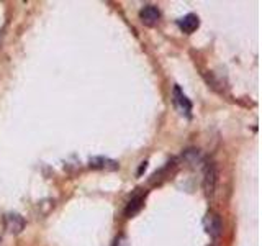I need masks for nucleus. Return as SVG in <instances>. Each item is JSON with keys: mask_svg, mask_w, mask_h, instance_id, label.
<instances>
[{"mask_svg": "<svg viewBox=\"0 0 262 246\" xmlns=\"http://www.w3.org/2000/svg\"><path fill=\"white\" fill-rule=\"evenodd\" d=\"M203 228L210 238H220L223 233V220L218 212L208 210L203 218Z\"/></svg>", "mask_w": 262, "mask_h": 246, "instance_id": "obj_1", "label": "nucleus"}, {"mask_svg": "<svg viewBox=\"0 0 262 246\" xmlns=\"http://www.w3.org/2000/svg\"><path fill=\"white\" fill-rule=\"evenodd\" d=\"M217 182H218V169L213 163H208L205 166V172H203V191L208 197H212L215 194Z\"/></svg>", "mask_w": 262, "mask_h": 246, "instance_id": "obj_2", "label": "nucleus"}, {"mask_svg": "<svg viewBox=\"0 0 262 246\" xmlns=\"http://www.w3.org/2000/svg\"><path fill=\"white\" fill-rule=\"evenodd\" d=\"M172 95H174V104H176L177 109L181 110V114L186 115L187 119H190V115H192V102L187 99V95L184 94L181 87L174 85Z\"/></svg>", "mask_w": 262, "mask_h": 246, "instance_id": "obj_3", "label": "nucleus"}, {"mask_svg": "<svg viewBox=\"0 0 262 246\" xmlns=\"http://www.w3.org/2000/svg\"><path fill=\"white\" fill-rule=\"evenodd\" d=\"M25 218L20 213H7L3 217V227L8 233L18 235L25 230Z\"/></svg>", "mask_w": 262, "mask_h": 246, "instance_id": "obj_4", "label": "nucleus"}, {"mask_svg": "<svg viewBox=\"0 0 262 246\" xmlns=\"http://www.w3.org/2000/svg\"><path fill=\"white\" fill-rule=\"evenodd\" d=\"M140 18L146 27H156L159 23V20H161V12H159V8L154 7V5H146V7L141 8Z\"/></svg>", "mask_w": 262, "mask_h": 246, "instance_id": "obj_5", "label": "nucleus"}, {"mask_svg": "<svg viewBox=\"0 0 262 246\" xmlns=\"http://www.w3.org/2000/svg\"><path fill=\"white\" fill-rule=\"evenodd\" d=\"M145 196L146 194H136V196H133L130 199V202H128L125 207L126 218H131V217H135L136 213H140V210L143 208V205H145Z\"/></svg>", "mask_w": 262, "mask_h": 246, "instance_id": "obj_6", "label": "nucleus"}, {"mask_svg": "<svg viewBox=\"0 0 262 246\" xmlns=\"http://www.w3.org/2000/svg\"><path fill=\"white\" fill-rule=\"evenodd\" d=\"M177 25H179V28H181L184 33L190 35V33H193L195 30L200 27V20H198V17L195 13H188V15H186V17H182L181 20H179Z\"/></svg>", "mask_w": 262, "mask_h": 246, "instance_id": "obj_7", "label": "nucleus"}, {"mask_svg": "<svg viewBox=\"0 0 262 246\" xmlns=\"http://www.w3.org/2000/svg\"><path fill=\"white\" fill-rule=\"evenodd\" d=\"M90 167L94 169H105V171H116L118 169V163L109 160V158H104V156H97V158H92L90 160Z\"/></svg>", "mask_w": 262, "mask_h": 246, "instance_id": "obj_8", "label": "nucleus"}, {"mask_svg": "<svg viewBox=\"0 0 262 246\" xmlns=\"http://www.w3.org/2000/svg\"><path fill=\"white\" fill-rule=\"evenodd\" d=\"M182 158H184V161L190 164V166H197V164H200V163H202V160H203L202 155H200V151L195 150V148H190V150L184 151Z\"/></svg>", "mask_w": 262, "mask_h": 246, "instance_id": "obj_9", "label": "nucleus"}, {"mask_svg": "<svg viewBox=\"0 0 262 246\" xmlns=\"http://www.w3.org/2000/svg\"><path fill=\"white\" fill-rule=\"evenodd\" d=\"M113 246H128L126 238H125V237H120V238H118L116 242H115V245H113Z\"/></svg>", "mask_w": 262, "mask_h": 246, "instance_id": "obj_10", "label": "nucleus"}, {"mask_svg": "<svg viewBox=\"0 0 262 246\" xmlns=\"http://www.w3.org/2000/svg\"><path fill=\"white\" fill-rule=\"evenodd\" d=\"M146 164H148L146 161H145V163H141V167H140V171H138V174H141L143 171H145V169H146Z\"/></svg>", "mask_w": 262, "mask_h": 246, "instance_id": "obj_11", "label": "nucleus"}, {"mask_svg": "<svg viewBox=\"0 0 262 246\" xmlns=\"http://www.w3.org/2000/svg\"><path fill=\"white\" fill-rule=\"evenodd\" d=\"M0 242H2V237H0Z\"/></svg>", "mask_w": 262, "mask_h": 246, "instance_id": "obj_12", "label": "nucleus"}]
</instances>
